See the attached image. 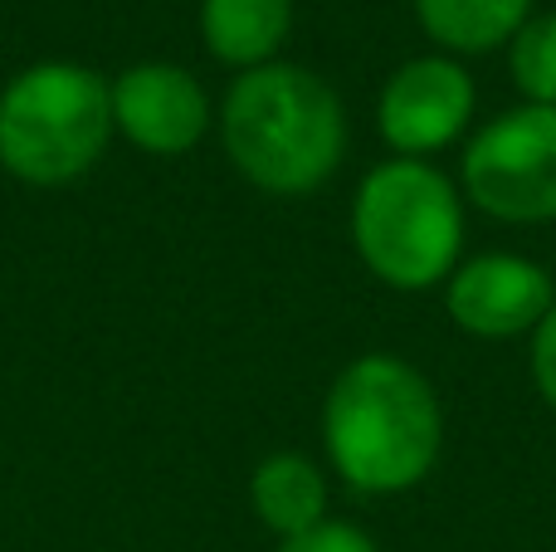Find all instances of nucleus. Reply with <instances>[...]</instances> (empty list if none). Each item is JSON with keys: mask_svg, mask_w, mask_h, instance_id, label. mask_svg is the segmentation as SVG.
Here are the masks:
<instances>
[{"mask_svg": "<svg viewBox=\"0 0 556 552\" xmlns=\"http://www.w3.org/2000/svg\"><path fill=\"white\" fill-rule=\"evenodd\" d=\"M327 465L356 494H405L430 479L444 411L430 377L395 352H366L337 372L323 401Z\"/></svg>", "mask_w": 556, "mask_h": 552, "instance_id": "nucleus-1", "label": "nucleus"}, {"mask_svg": "<svg viewBox=\"0 0 556 552\" xmlns=\"http://www.w3.org/2000/svg\"><path fill=\"white\" fill-rule=\"evenodd\" d=\"M225 156L250 186L269 196H307L346 156V108L327 78L303 64L250 68L220 108Z\"/></svg>", "mask_w": 556, "mask_h": 552, "instance_id": "nucleus-2", "label": "nucleus"}, {"mask_svg": "<svg viewBox=\"0 0 556 552\" xmlns=\"http://www.w3.org/2000/svg\"><path fill=\"white\" fill-rule=\"evenodd\" d=\"M352 244L386 289H434L459 269L464 191L440 166L391 156V162L371 166L356 186Z\"/></svg>", "mask_w": 556, "mask_h": 552, "instance_id": "nucleus-3", "label": "nucleus"}, {"mask_svg": "<svg viewBox=\"0 0 556 552\" xmlns=\"http://www.w3.org/2000/svg\"><path fill=\"white\" fill-rule=\"evenodd\" d=\"M113 133V84L84 64L45 59L0 88V166L25 186L78 181Z\"/></svg>", "mask_w": 556, "mask_h": 552, "instance_id": "nucleus-4", "label": "nucleus"}, {"mask_svg": "<svg viewBox=\"0 0 556 552\" xmlns=\"http://www.w3.org/2000/svg\"><path fill=\"white\" fill-rule=\"evenodd\" d=\"M464 201L508 225L556 221V108L522 103L489 117L459 162Z\"/></svg>", "mask_w": 556, "mask_h": 552, "instance_id": "nucleus-5", "label": "nucleus"}, {"mask_svg": "<svg viewBox=\"0 0 556 552\" xmlns=\"http://www.w3.org/2000/svg\"><path fill=\"white\" fill-rule=\"evenodd\" d=\"M473 103H479V93H473L469 68L459 59L425 54L386 78L381 98H376V127L395 156L425 162L469 133Z\"/></svg>", "mask_w": 556, "mask_h": 552, "instance_id": "nucleus-6", "label": "nucleus"}, {"mask_svg": "<svg viewBox=\"0 0 556 552\" xmlns=\"http://www.w3.org/2000/svg\"><path fill=\"white\" fill-rule=\"evenodd\" d=\"M556 289L552 274L528 254H473L444 279V309L469 338L503 342L518 333H538L552 313Z\"/></svg>", "mask_w": 556, "mask_h": 552, "instance_id": "nucleus-7", "label": "nucleus"}, {"mask_svg": "<svg viewBox=\"0 0 556 552\" xmlns=\"http://www.w3.org/2000/svg\"><path fill=\"white\" fill-rule=\"evenodd\" d=\"M113 127L147 156H181L211 127V98L181 64H132L113 78Z\"/></svg>", "mask_w": 556, "mask_h": 552, "instance_id": "nucleus-8", "label": "nucleus"}, {"mask_svg": "<svg viewBox=\"0 0 556 552\" xmlns=\"http://www.w3.org/2000/svg\"><path fill=\"white\" fill-rule=\"evenodd\" d=\"M288 25H293V0H201L205 49L240 74L274 64Z\"/></svg>", "mask_w": 556, "mask_h": 552, "instance_id": "nucleus-9", "label": "nucleus"}, {"mask_svg": "<svg viewBox=\"0 0 556 552\" xmlns=\"http://www.w3.org/2000/svg\"><path fill=\"white\" fill-rule=\"evenodd\" d=\"M250 504L260 514V524L283 543V538L307 534L327 518V479L317 469V460L298 455V450H278L254 469Z\"/></svg>", "mask_w": 556, "mask_h": 552, "instance_id": "nucleus-10", "label": "nucleus"}, {"mask_svg": "<svg viewBox=\"0 0 556 552\" xmlns=\"http://www.w3.org/2000/svg\"><path fill=\"white\" fill-rule=\"evenodd\" d=\"M415 10L425 35L450 54H489L513 45V35L532 20V0H415Z\"/></svg>", "mask_w": 556, "mask_h": 552, "instance_id": "nucleus-11", "label": "nucleus"}, {"mask_svg": "<svg viewBox=\"0 0 556 552\" xmlns=\"http://www.w3.org/2000/svg\"><path fill=\"white\" fill-rule=\"evenodd\" d=\"M508 68L528 103L556 108V10L552 15H532L528 25L513 35Z\"/></svg>", "mask_w": 556, "mask_h": 552, "instance_id": "nucleus-12", "label": "nucleus"}, {"mask_svg": "<svg viewBox=\"0 0 556 552\" xmlns=\"http://www.w3.org/2000/svg\"><path fill=\"white\" fill-rule=\"evenodd\" d=\"M278 552H381L371 543V534H362L356 524H337V518H323L317 528L298 538H283Z\"/></svg>", "mask_w": 556, "mask_h": 552, "instance_id": "nucleus-13", "label": "nucleus"}, {"mask_svg": "<svg viewBox=\"0 0 556 552\" xmlns=\"http://www.w3.org/2000/svg\"><path fill=\"white\" fill-rule=\"evenodd\" d=\"M532 381H538L542 401L556 411V303L532 333Z\"/></svg>", "mask_w": 556, "mask_h": 552, "instance_id": "nucleus-14", "label": "nucleus"}]
</instances>
